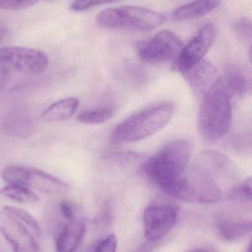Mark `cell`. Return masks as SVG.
Instances as JSON below:
<instances>
[{
    "label": "cell",
    "instance_id": "cell-16",
    "mask_svg": "<svg viewBox=\"0 0 252 252\" xmlns=\"http://www.w3.org/2000/svg\"><path fill=\"white\" fill-rule=\"evenodd\" d=\"M219 4L220 0H195L176 9L173 17L179 22L198 19L213 11Z\"/></svg>",
    "mask_w": 252,
    "mask_h": 252
},
{
    "label": "cell",
    "instance_id": "cell-25",
    "mask_svg": "<svg viewBox=\"0 0 252 252\" xmlns=\"http://www.w3.org/2000/svg\"><path fill=\"white\" fill-rule=\"evenodd\" d=\"M38 0H0L1 10H18L28 8L35 4Z\"/></svg>",
    "mask_w": 252,
    "mask_h": 252
},
{
    "label": "cell",
    "instance_id": "cell-12",
    "mask_svg": "<svg viewBox=\"0 0 252 252\" xmlns=\"http://www.w3.org/2000/svg\"><path fill=\"white\" fill-rule=\"evenodd\" d=\"M196 168L211 176L235 177L237 168L233 161L223 154L216 151H204L196 158Z\"/></svg>",
    "mask_w": 252,
    "mask_h": 252
},
{
    "label": "cell",
    "instance_id": "cell-33",
    "mask_svg": "<svg viewBox=\"0 0 252 252\" xmlns=\"http://www.w3.org/2000/svg\"><path fill=\"white\" fill-rule=\"evenodd\" d=\"M47 1H54V0H47Z\"/></svg>",
    "mask_w": 252,
    "mask_h": 252
},
{
    "label": "cell",
    "instance_id": "cell-19",
    "mask_svg": "<svg viewBox=\"0 0 252 252\" xmlns=\"http://www.w3.org/2000/svg\"><path fill=\"white\" fill-rule=\"evenodd\" d=\"M0 194L5 198L20 204H36L39 197L28 187L19 185H7L0 189Z\"/></svg>",
    "mask_w": 252,
    "mask_h": 252
},
{
    "label": "cell",
    "instance_id": "cell-31",
    "mask_svg": "<svg viewBox=\"0 0 252 252\" xmlns=\"http://www.w3.org/2000/svg\"><path fill=\"white\" fill-rule=\"evenodd\" d=\"M7 34V29L4 24L0 22V42L5 38L6 35Z\"/></svg>",
    "mask_w": 252,
    "mask_h": 252
},
{
    "label": "cell",
    "instance_id": "cell-29",
    "mask_svg": "<svg viewBox=\"0 0 252 252\" xmlns=\"http://www.w3.org/2000/svg\"><path fill=\"white\" fill-rule=\"evenodd\" d=\"M9 72V66L4 62L0 61V92L7 81V75Z\"/></svg>",
    "mask_w": 252,
    "mask_h": 252
},
{
    "label": "cell",
    "instance_id": "cell-10",
    "mask_svg": "<svg viewBox=\"0 0 252 252\" xmlns=\"http://www.w3.org/2000/svg\"><path fill=\"white\" fill-rule=\"evenodd\" d=\"M0 232L14 252H40L39 247L25 225L5 210H0Z\"/></svg>",
    "mask_w": 252,
    "mask_h": 252
},
{
    "label": "cell",
    "instance_id": "cell-20",
    "mask_svg": "<svg viewBox=\"0 0 252 252\" xmlns=\"http://www.w3.org/2000/svg\"><path fill=\"white\" fill-rule=\"evenodd\" d=\"M31 118L24 113H13L6 121V130L14 136L24 137L32 130Z\"/></svg>",
    "mask_w": 252,
    "mask_h": 252
},
{
    "label": "cell",
    "instance_id": "cell-28",
    "mask_svg": "<svg viewBox=\"0 0 252 252\" xmlns=\"http://www.w3.org/2000/svg\"><path fill=\"white\" fill-rule=\"evenodd\" d=\"M59 211L62 216L68 221L75 219L73 209L69 201H66V200L61 201L59 204Z\"/></svg>",
    "mask_w": 252,
    "mask_h": 252
},
{
    "label": "cell",
    "instance_id": "cell-4",
    "mask_svg": "<svg viewBox=\"0 0 252 252\" xmlns=\"http://www.w3.org/2000/svg\"><path fill=\"white\" fill-rule=\"evenodd\" d=\"M161 188L168 195L186 202L212 204L221 198L215 179L196 167Z\"/></svg>",
    "mask_w": 252,
    "mask_h": 252
},
{
    "label": "cell",
    "instance_id": "cell-9",
    "mask_svg": "<svg viewBox=\"0 0 252 252\" xmlns=\"http://www.w3.org/2000/svg\"><path fill=\"white\" fill-rule=\"evenodd\" d=\"M178 211L170 205L148 207L144 213V237L147 241L157 242L164 238L176 225Z\"/></svg>",
    "mask_w": 252,
    "mask_h": 252
},
{
    "label": "cell",
    "instance_id": "cell-8",
    "mask_svg": "<svg viewBox=\"0 0 252 252\" xmlns=\"http://www.w3.org/2000/svg\"><path fill=\"white\" fill-rule=\"evenodd\" d=\"M183 43L172 31L164 30L139 47L141 59L146 63L169 62L179 56Z\"/></svg>",
    "mask_w": 252,
    "mask_h": 252
},
{
    "label": "cell",
    "instance_id": "cell-18",
    "mask_svg": "<svg viewBox=\"0 0 252 252\" xmlns=\"http://www.w3.org/2000/svg\"><path fill=\"white\" fill-rule=\"evenodd\" d=\"M217 81L232 99L244 95L247 90L245 78L238 72H226L217 77Z\"/></svg>",
    "mask_w": 252,
    "mask_h": 252
},
{
    "label": "cell",
    "instance_id": "cell-11",
    "mask_svg": "<svg viewBox=\"0 0 252 252\" xmlns=\"http://www.w3.org/2000/svg\"><path fill=\"white\" fill-rule=\"evenodd\" d=\"M21 185L34 188L47 194H61L68 192L71 187L59 178L39 169L24 167Z\"/></svg>",
    "mask_w": 252,
    "mask_h": 252
},
{
    "label": "cell",
    "instance_id": "cell-1",
    "mask_svg": "<svg viewBox=\"0 0 252 252\" xmlns=\"http://www.w3.org/2000/svg\"><path fill=\"white\" fill-rule=\"evenodd\" d=\"M191 148V144L185 139L170 142L143 163L141 172L161 188L183 174Z\"/></svg>",
    "mask_w": 252,
    "mask_h": 252
},
{
    "label": "cell",
    "instance_id": "cell-23",
    "mask_svg": "<svg viewBox=\"0 0 252 252\" xmlns=\"http://www.w3.org/2000/svg\"><path fill=\"white\" fill-rule=\"evenodd\" d=\"M118 245V240L114 234H111L105 239L99 241L89 249L87 252H115Z\"/></svg>",
    "mask_w": 252,
    "mask_h": 252
},
{
    "label": "cell",
    "instance_id": "cell-15",
    "mask_svg": "<svg viewBox=\"0 0 252 252\" xmlns=\"http://www.w3.org/2000/svg\"><path fill=\"white\" fill-rule=\"evenodd\" d=\"M78 105L79 100L75 97L62 99L49 106L41 115V120L47 124L67 121L75 113Z\"/></svg>",
    "mask_w": 252,
    "mask_h": 252
},
{
    "label": "cell",
    "instance_id": "cell-34",
    "mask_svg": "<svg viewBox=\"0 0 252 252\" xmlns=\"http://www.w3.org/2000/svg\"></svg>",
    "mask_w": 252,
    "mask_h": 252
},
{
    "label": "cell",
    "instance_id": "cell-22",
    "mask_svg": "<svg viewBox=\"0 0 252 252\" xmlns=\"http://www.w3.org/2000/svg\"><path fill=\"white\" fill-rule=\"evenodd\" d=\"M3 210H5L7 213L13 216V217L16 218L22 224L28 226L31 229V232L35 235V236H40L41 227L37 220L29 213L22 209L12 207V206H6L3 208Z\"/></svg>",
    "mask_w": 252,
    "mask_h": 252
},
{
    "label": "cell",
    "instance_id": "cell-5",
    "mask_svg": "<svg viewBox=\"0 0 252 252\" xmlns=\"http://www.w3.org/2000/svg\"><path fill=\"white\" fill-rule=\"evenodd\" d=\"M166 17L162 13L140 6L125 5L101 12L96 22L103 28H130L150 31L162 25Z\"/></svg>",
    "mask_w": 252,
    "mask_h": 252
},
{
    "label": "cell",
    "instance_id": "cell-3",
    "mask_svg": "<svg viewBox=\"0 0 252 252\" xmlns=\"http://www.w3.org/2000/svg\"><path fill=\"white\" fill-rule=\"evenodd\" d=\"M232 97L217 79L203 97L199 113V127L207 139H217L226 135L232 124Z\"/></svg>",
    "mask_w": 252,
    "mask_h": 252
},
{
    "label": "cell",
    "instance_id": "cell-32",
    "mask_svg": "<svg viewBox=\"0 0 252 252\" xmlns=\"http://www.w3.org/2000/svg\"><path fill=\"white\" fill-rule=\"evenodd\" d=\"M202 252V251H198V252Z\"/></svg>",
    "mask_w": 252,
    "mask_h": 252
},
{
    "label": "cell",
    "instance_id": "cell-26",
    "mask_svg": "<svg viewBox=\"0 0 252 252\" xmlns=\"http://www.w3.org/2000/svg\"><path fill=\"white\" fill-rule=\"evenodd\" d=\"M115 0H75L71 4V10L75 11L80 10H85L94 6L100 5V4H107V3L112 2Z\"/></svg>",
    "mask_w": 252,
    "mask_h": 252
},
{
    "label": "cell",
    "instance_id": "cell-30",
    "mask_svg": "<svg viewBox=\"0 0 252 252\" xmlns=\"http://www.w3.org/2000/svg\"><path fill=\"white\" fill-rule=\"evenodd\" d=\"M155 247V242L147 241L144 244L139 247L134 252H152Z\"/></svg>",
    "mask_w": 252,
    "mask_h": 252
},
{
    "label": "cell",
    "instance_id": "cell-13",
    "mask_svg": "<svg viewBox=\"0 0 252 252\" xmlns=\"http://www.w3.org/2000/svg\"><path fill=\"white\" fill-rule=\"evenodd\" d=\"M182 75L195 94L204 97L216 82L217 71L210 62L202 60Z\"/></svg>",
    "mask_w": 252,
    "mask_h": 252
},
{
    "label": "cell",
    "instance_id": "cell-21",
    "mask_svg": "<svg viewBox=\"0 0 252 252\" xmlns=\"http://www.w3.org/2000/svg\"><path fill=\"white\" fill-rule=\"evenodd\" d=\"M114 109L112 108L85 110L78 114L77 121L87 125H98L109 121L113 116Z\"/></svg>",
    "mask_w": 252,
    "mask_h": 252
},
{
    "label": "cell",
    "instance_id": "cell-14",
    "mask_svg": "<svg viewBox=\"0 0 252 252\" xmlns=\"http://www.w3.org/2000/svg\"><path fill=\"white\" fill-rule=\"evenodd\" d=\"M86 232L85 224L76 219L65 225L56 240L58 252H74L78 248Z\"/></svg>",
    "mask_w": 252,
    "mask_h": 252
},
{
    "label": "cell",
    "instance_id": "cell-24",
    "mask_svg": "<svg viewBox=\"0 0 252 252\" xmlns=\"http://www.w3.org/2000/svg\"><path fill=\"white\" fill-rule=\"evenodd\" d=\"M235 33L243 41H250L252 40V22L247 18L238 19L234 25Z\"/></svg>",
    "mask_w": 252,
    "mask_h": 252
},
{
    "label": "cell",
    "instance_id": "cell-7",
    "mask_svg": "<svg viewBox=\"0 0 252 252\" xmlns=\"http://www.w3.org/2000/svg\"><path fill=\"white\" fill-rule=\"evenodd\" d=\"M216 36L214 25H204L187 45L182 47L177 56L175 69L183 74L204 60L203 59L213 46Z\"/></svg>",
    "mask_w": 252,
    "mask_h": 252
},
{
    "label": "cell",
    "instance_id": "cell-6",
    "mask_svg": "<svg viewBox=\"0 0 252 252\" xmlns=\"http://www.w3.org/2000/svg\"><path fill=\"white\" fill-rule=\"evenodd\" d=\"M0 61L28 75H39L47 69L48 58L43 52L22 47L0 49Z\"/></svg>",
    "mask_w": 252,
    "mask_h": 252
},
{
    "label": "cell",
    "instance_id": "cell-27",
    "mask_svg": "<svg viewBox=\"0 0 252 252\" xmlns=\"http://www.w3.org/2000/svg\"><path fill=\"white\" fill-rule=\"evenodd\" d=\"M232 196L241 199L251 201L252 200V181L249 179L244 184L235 188L232 193Z\"/></svg>",
    "mask_w": 252,
    "mask_h": 252
},
{
    "label": "cell",
    "instance_id": "cell-17",
    "mask_svg": "<svg viewBox=\"0 0 252 252\" xmlns=\"http://www.w3.org/2000/svg\"><path fill=\"white\" fill-rule=\"evenodd\" d=\"M217 227L219 234L223 239L229 241H239L251 232L252 222L220 219L217 220Z\"/></svg>",
    "mask_w": 252,
    "mask_h": 252
},
{
    "label": "cell",
    "instance_id": "cell-2",
    "mask_svg": "<svg viewBox=\"0 0 252 252\" xmlns=\"http://www.w3.org/2000/svg\"><path fill=\"white\" fill-rule=\"evenodd\" d=\"M174 111L172 103H161L135 114L115 127L111 140L115 143H127L149 137L170 122Z\"/></svg>",
    "mask_w": 252,
    "mask_h": 252
}]
</instances>
